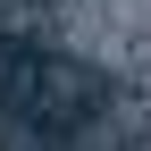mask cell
Wrapping results in <instances>:
<instances>
[{
	"label": "cell",
	"mask_w": 151,
	"mask_h": 151,
	"mask_svg": "<svg viewBox=\"0 0 151 151\" xmlns=\"http://www.w3.org/2000/svg\"><path fill=\"white\" fill-rule=\"evenodd\" d=\"M50 59V42H34V34H0V109H25V92H34V76H42Z\"/></svg>",
	"instance_id": "obj_2"
},
{
	"label": "cell",
	"mask_w": 151,
	"mask_h": 151,
	"mask_svg": "<svg viewBox=\"0 0 151 151\" xmlns=\"http://www.w3.org/2000/svg\"><path fill=\"white\" fill-rule=\"evenodd\" d=\"M101 109H109V76H101V67H84V59H59V50H50L17 118H25L42 143H76L84 126H101Z\"/></svg>",
	"instance_id": "obj_1"
}]
</instances>
